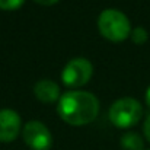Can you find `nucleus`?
Here are the masks:
<instances>
[{
    "label": "nucleus",
    "mask_w": 150,
    "mask_h": 150,
    "mask_svg": "<svg viewBox=\"0 0 150 150\" xmlns=\"http://www.w3.org/2000/svg\"><path fill=\"white\" fill-rule=\"evenodd\" d=\"M98 28L102 37L112 42H122L131 35L133 31L128 18L117 9H106L100 12Z\"/></svg>",
    "instance_id": "nucleus-2"
},
{
    "label": "nucleus",
    "mask_w": 150,
    "mask_h": 150,
    "mask_svg": "<svg viewBox=\"0 0 150 150\" xmlns=\"http://www.w3.org/2000/svg\"><path fill=\"white\" fill-rule=\"evenodd\" d=\"M25 0H0V9L3 10H15L23 4Z\"/></svg>",
    "instance_id": "nucleus-10"
},
{
    "label": "nucleus",
    "mask_w": 150,
    "mask_h": 150,
    "mask_svg": "<svg viewBox=\"0 0 150 150\" xmlns=\"http://www.w3.org/2000/svg\"><path fill=\"white\" fill-rule=\"evenodd\" d=\"M143 140L136 133H125L121 137V147L124 150H143Z\"/></svg>",
    "instance_id": "nucleus-8"
},
{
    "label": "nucleus",
    "mask_w": 150,
    "mask_h": 150,
    "mask_svg": "<svg viewBox=\"0 0 150 150\" xmlns=\"http://www.w3.org/2000/svg\"><path fill=\"white\" fill-rule=\"evenodd\" d=\"M57 112L60 118L70 125H86L98 117L99 100L91 92L71 91L58 99Z\"/></svg>",
    "instance_id": "nucleus-1"
},
{
    "label": "nucleus",
    "mask_w": 150,
    "mask_h": 150,
    "mask_svg": "<svg viewBox=\"0 0 150 150\" xmlns=\"http://www.w3.org/2000/svg\"><path fill=\"white\" fill-rule=\"evenodd\" d=\"M143 131H144V136H146V139L150 142V115L146 118V121H144V125H143Z\"/></svg>",
    "instance_id": "nucleus-11"
},
{
    "label": "nucleus",
    "mask_w": 150,
    "mask_h": 150,
    "mask_svg": "<svg viewBox=\"0 0 150 150\" xmlns=\"http://www.w3.org/2000/svg\"><path fill=\"white\" fill-rule=\"evenodd\" d=\"M146 103H147V106L150 108V88L146 91Z\"/></svg>",
    "instance_id": "nucleus-13"
},
{
    "label": "nucleus",
    "mask_w": 150,
    "mask_h": 150,
    "mask_svg": "<svg viewBox=\"0 0 150 150\" xmlns=\"http://www.w3.org/2000/svg\"><path fill=\"white\" fill-rule=\"evenodd\" d=\"M93 73V66L88 58H73L70 60L61 73V80L69 88H80L86 85Z\"/></svg>",
    "instance_id": "nucleus-4"
},
{
    "label": "nucleus",
    "mask_w": 150,
    "mask_h": 150,
    "mask_svg": "<svg viewBox=\"0 0 150 150\" xmlns=\"http://www.w3.org/2000/svg\"><path fill=\"white\" fill-rule=\"evenodd\" d=\"M23 140L32 150H50L52 136L50 130L40 121H29L23 127Z\"/></svg>",
    "instance_id": "nucleus-5"
},
{
    "label": "nucleus",
    "mask_w": 150,
    "mask_h": 150,
    "mask_svg": "<svg viewBox=\"0 0 150 150\" xmlns=\"http://www.w3.org/2000/svg\"><path fill=\"white\" fill-rule=\"evenodd\" d=\"M147 38H149V34L143 26H137L131 31V40L134 44H144Z\"/></svg>",
    "instance_id": "nucleus-9"
},
{
    "label": "nucleus",
    "mask_w": 150,
    "mask_h": 150,
    "mask_svg": "<svg viewBox=\"0 0 150 150\" xmlns=\"http://www.w3.org/2000/svg\"><path fill=\"white\" fill-rule=\"evenodd\" d=\"M34 1H37V3H40L42 6H51V4H55L58 0H34Z\"/></svg>",
    "instance_id": "nucleus-12"
},
{
    "label": "nucleus",
    "mask_w": 150,
    "mask_h": 150,
    "mask_svg": "<svg viewBox=\"0 0 150 150\" xmlns=\"http://www.w3.org/2000/svg\"><path fill=\"white\" fill-rule=\"evenodd\" d=\"M21 117L12 109L0 111V142H13L21 131Z\"/></svg>",
    "instance_id": "nucleus-6"
},
{
    "label": "nucleus",
    "mask_w": 150,
    "mask_h": 150,
    "mask_svg": "<svg viewBox=\"0 0 150 150\" xmlns=\"http://www.w3.org/2000/svg\"><path fill=\"white\" fill-rule=\"evenodd\" d=\"M34 93L37 96V99L45 103H51L60 99V88L55 82L52 80H40L35 86H34Z\"/></svg>",
    "instance_id": "nucleus-7"
},
{
    "label": "nucleus",
    "mask_w": 150,
    "mask_h": 150,
    "mask_svg": "<svg viewBox=\"0 0 150 150\" xmlns=\"http://www.w3.org/2000/svg\"><path fill=\"white\" fill-rule=\"evenodd\" d=\"M143 117L142 103L134 98H121L109 108V121L118 128H130Z\"/></svg>",
    "instance_id": "nucleus-3"
}]
</instances>
